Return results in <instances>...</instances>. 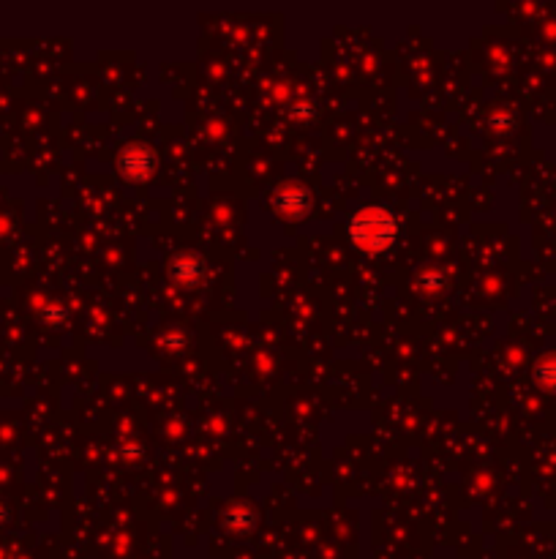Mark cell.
Returning a JSON list of instances; mask_svg holds the SVG:
<instances>
[{"mask_svg":"<svg viewBox=\"0 0 556 559\" xmlns=\"http://www.w3.org/2000/svg\"><path fill=\"white\" fill-rule=\"evenodd\" d=\"M358 224H363L366 230L360 232L358 240L360 243H366V246H371V243H377V246H385V243H390V221L382 216V219H371V210H368L366 216H360Z\"/></svg>","mask_w":556,"mask_h":559,"instance_id":"cell-1","label":"cell"}]
</instances>
